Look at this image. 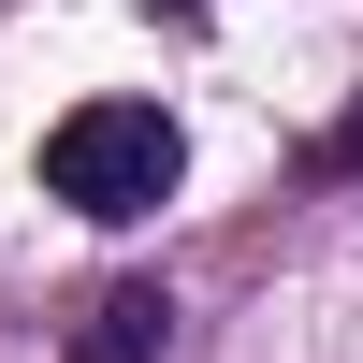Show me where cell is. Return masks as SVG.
Masks as SVG:
<instances>
[{"label": "cell", "instance_id": "3957f363", "mask_svg": "<svg viewBox=\"0 0 363 363\" xmlns=\"http://www.w3.org/2000/svg\"><path fill=\"white\" fill-rule=\"evenodd\" d=\"M306 174H335V189H349V174H363V102H349V116H335V131H320V145H306Z\"/></svg>", "mask_w": 363, "mask_h": 363}, {"label": "cell", "instance_id": "6da1fadb", "mask_svg": "<svg viewBox=\"0 0 363 363\" xmlns=\"http://www.w3.org/2000/svg\"><path fill=\"white\" fill-rule=\"evenodd\" d=\"M174 174H189V145H174L160 102H73L44 131V189L73 203V218H160Z\"/></svg>", "mask_w": 363, "mask_h": 363}, {"label": "cell", "instance_id": "7a4b0ae2", "mask_svg": "<svg viewBox=\"0 0 363 363\" xmlns=\"http://www.w3.org/2000/svg\"><path fill=\"white\" fill-rule=\"evenodd\" d=\"M160 349H174V291L160 277H116L102 306L73 320V363H160Z\"/></svg>", "mask_w": 363, "mask_h": 363}]
</instances>
